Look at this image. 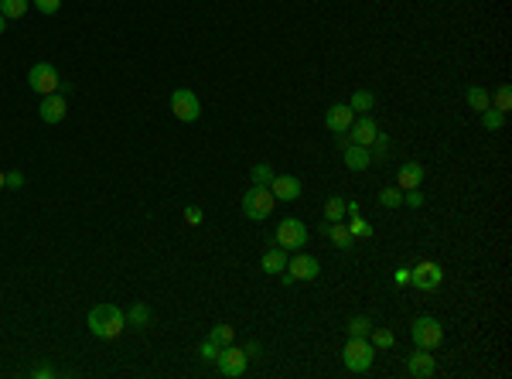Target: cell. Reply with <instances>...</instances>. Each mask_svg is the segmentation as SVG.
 Returning <instances> with one entry per match:
<instances>
[{
  "label": "cell",
  "mask_w": 512,
  "mask_h": 379,
  "mask_svg": "<svg viewBox=\"0 0 512 379\" xmlns=\"http://www.w3.org/2000/svg\"><path fill=\"white\" fill-rule=\"evenodd\" d=\"M86 325H89V332L103 339V342H113V339H120L123 335V328H127V315L116 308V304H96L89 318H86Z\"/></svg>",
  "instance_id": "1"
},
{
  "label": "cell",
  "mask_w": 512,
  "mask_h": 379,
  "mask_svg": "<svg viewBox=\"0 0 512 379\" xmlns=\"http://www.w3.org/2000/svg\"><path fill=\"white\" fill-rule=\"evenodd\" d=\"M273 191L270 185H253V188L243 195V216L246 219H266L270 212H273Z\"/></svg>",
  "instance_id": "2"
},
{
  "label": "cell",
  "mask_w": 512,
  "mask_h": 379,
  "mask_svg": "<svg viewBox=\"0 0 512 379\" xmlns=\"http://www.w3.org/2000/svg\"><path fill=\"white\" fill-rule=\"evenodd\" d=\"M342 355H345L349 373H366V369L372 366V359H376V348H372V342H366V339L349 335V342H345V348H342Z\"/></svg>",
  "instance_id": "3"
},
{
  "label": "cell",
  "mask_w": 512,
  "mask_h": 379,
  "mask_svg": "<svg viewBox=\"0 0 512 379\" xmlns=\"http://www.w3.org/2000/svg\"><path fill=\"white\" fill-rule=\"evenodd\" d=\"M410 335H414L416 348H437L444 342V328H441L437 318H416L410 325Z\"/></svg>",
  "instance_id": "4"
},
{
  "label": "cell",
  "mask_w": 512,
  "mask_h": 379,
  "mask_svg": "<svg viewBox=\"0 0 512 379\" xmlns=\"http://www.w3.org/2000/svg\"><path fill=\"white\" fill-rule=\"evenodd\" d=\"M59 72H55V65L48 62H34L31 68H28V86H31L34 93L48 96V93H59Z\"/></svg>",
  "instance_id": "5"
},
{
  "label": "cell",
  "mask_w": 512,
  "mask_h": 379,
  "mask_svg": "<svg viewBox=\"0 0 512 379\" xmlns=\"http://www.w3.org/2000/svg\"><path fill=\"white\" fill-rule=\"evenodd\" d=\"M171 113L181 120V124H195L202 117V103L192 89H174L171 93Z\"/></svg>",
  "instance_id": "6"
},
{
  "label": "cell",
  "mask_w": 512,
  "mask_h": 379,
  "mask_svg": "<svg viewBox=\"0 0 512 379\" xmlns=\"http://www.w3.org/2000/svg\"><path fill=\"white\" fill-rule=\"evenodd\" d=\"M304 243H308V225L301 219H294V216L280 219V225H277V246H284V250H301Z\"/></svg>",
  "instance_id": "7"
},
{
  "label": "cell",
  "mask_w": 512,
  "mask_h": 379,
  "mask_svg": "<svg viewBox=\"0 0 512 379\" xmlns=\"http://www.w3.org/2000/svg\"><path fill=\"white\" fill-rule=\"evenodd\" d=\"M321 274V263L308 253H297L287 263V274H284V284H294V281H315Z\"/></svg>",
  "instance_id": "8"
},
{
  "label": "cell",
  "mask_w": 512,
  "mask_h": 379,
  "mask_svg": "<svg viewBox=\"0 0 512 379\" xmlns=\"http://www.w3.org/2000/svg\"><path fill=\"white\" fill-rule=\"evenodd\" d=\"M219 376H225V379H239L243 373H246V352L243 348H232V345H225V348H219Z\"/></svg>",
  "instance_id": "9"
},
{
  "label": "cell",
  "mask_w": 512,
  "mask_h": 379,
  "mask_svg": "<svg viewBox=\"0 0 512 379\" xmlns=\"http://www.w3.org/2000/svg\"><path fill=\"white\" fill-rule=\"evenodd\" d=\"M441 281H444V270L434 260H423V263H416L414 270H410V284L420 287V290H437Z\"/></svg>",
  "instance_id": "10"
},
{
  "label": "cell",
  "mask_w": 512,
  "mask_h": 379,
  "mask_svg": "<svg viewBox=\"0 0 512 379\" xmlns=\"http://www.w3.org/2000/svg\"><path fill=\"white\" fill-rule=\"evenodd\" d=\"M324 124H328V130H335V133H345V130L355 124V110L349 103H335V106H328Z\"/></svg>",
  "instance_id": "11"
},
{
  "label": "cell",
  "mask_w": 512,
  "mask_h": 379,
  "mask_svg": "<svg viewBox=\"0 0 512 379\" xmlns=\"http://www.w3.org/2000/svg\"><path fill=\"white\" fill-rule=\"evenodd\" d=\"M65 113H68V103H65L62 93H48L41 99V120L45 124H62Z\"/></svg>",
  "instance_id": "12"
},
{
  "label": "cell",
  "mask_w": 512,
  "mask_h": 379,
  "mask_svg": "<svg viewBox=\"0 0 512 379\" xmlns=\"http://www.w3.org/2000/svg\"><path fill=\"white\" fill-rule=\"evenodd\" d=\"M270 191H273L277 202H294L301 195V178H294V174H273Z\"/></svg>",
  "instance_id": "13"
},
{
  "label": "cell",
  "mask_w": 512,
  "mask_h": 379,
  "mask_svg": "<svg viewBox=\"0 0 512 379\" xmlns=\"http://www.w3.org/2000/svg\"><path fill=\"white\" fill-rule=\"evenodd\" d=\"M318 232L321 236H324V239H331V243H335V246H338V250H352V232H349V225H342V222H321L318 225Z\"/></svg>",
  "instance_id": "14"
},
{
  "label": "cell",
  "mask_w": 512,
  "mask_h": 379,
  "mask_svg": "<svg viewBox=\"0 0 512 379\" xmlns=\"http://www.w3.org/2000/svg\"><path fill=\"white\" fill-rule=\"evenodd\" d=\"M434 369H437V362H434L430 348H416L414 355L407 359V373H410V376L427 379V376H434Z\"/></svg>",
  "instance_id": "15"
},
{
  "label": "cell",
  "mask_w": 512,
  "mask_h": 379,
  "mask_svg": "<svg viewBox=\"0 0 512 379\" xmlns=\"http://www.w3.org/2000/svg\"><path fill=\"white\" fill-rule=\"evenodd\" d=\"M423 181V164H416V161H410V164H403L400 168V174H396V185L403 191H410V188H416Z\"/></svg>",
  "instance_id": "16"
},
{
  "label": "cell",
  "mask_w": 512,
  "mask_h": 379,
  "mask_svg": "<svg viewBox=\"0 0 512 379\" xmlns=\"http://www.w3.org/2000/svg\"><path fill=\"white\" fill-rule=\"evenodd\" d=\"M342 151H345V164H349V171H366V168H369V151H366V147H362V144H345V147H342Z\"/></svg>",
  "instance_id": "17"
},
{
  "label": "cell",
  "mask_w": 512,
  "mask_h": 379,
  "mask_svg": "<svg viewBox=\"0 0 512 379\" xmlns=\"http://www.w3.org/2000/svg\"><path fill=\"white\" fill-rule=\"evenodd\" d=\"M376 133H379V126H376V120H372L369 113H362V120L355 124V144L369 147V144L376 140Z\"/></svg>",
  "instance_id": "18"
},
{
  "label": "cell",
  "mask_w": 512,
  "mask_h": 379,
  "mask_svg": "<svg viewBox=\"0 0 512 379\" xmlns=\"http://www.w3.org/2000/svg\"><path fill=\"white\" fill-rule=\"evenodd\" d=\"M259 267H263V274H280V270H287V256L280 250H270V253H263Z\"/></svg>",
  "instance_id": "19"
},
{
  "label": "cell",
  "mask_w": 512,
  "mask_h": 379,
  "mask_svg": "<svg viewBox=\"0 0 512 379\" xmlns=\"http://www.w3.org/2000/svg\"><path fill=\"white\" fill-rule=\"evenodd\" d=\"M0 14L7 21H17V17L28 14V0H0Z\"/></svg>",
  "instance_id": "20"
},
{
  "label": "cell",
  "mask_w": 512,
  "mask_h": 379,
  "mask_svg": "<svg viewBox=\"0 0 512 379\" xmlns=\"http://www.w3.org/2000/svg\"><path fill=\"white\" fill-rule=\"evenodd\" d=\"M127 321L133 325V328H147V325H151V308L137 301V304H133V308L127 311Z\"/></svg>",
  "instance_id": "21"
},
{
  "label": "cell",
  "mask_w": 512,
  "mask_h": 379,
  "mask_svg": "<svg viewBox=\"0 0 512 379\" xmlns=\"http://www.w3.org/2000/svg\"><path fill=\"white\" fill-rule=\"evenodd\" d=\"M349 106H352L355 113H369V110L376 106V96L369 93V89H355V96H352V103H349Z\"/></svg>",
  "instance_id": "22"
},
{
  "label": "cell",
  "mask_w": 512,
  "mask_h": 379,
  "mask_svg": "<svg viewBox=\"0 0 512 379\" xmlns=\"http://www.w3.org/2000/svg\"><path fill=\"white\" fill-rule=\"evenodd\" d=\"M324 219L328 222L345 219V198H328V202H324Z\"/></svg>",
  "instance_id": "23"
},
{
  "label": "cell",
  "mask_w": 512,
  "mask_h": 379,
  "mask_svg": "<svg viewBox=\"0 0 512 379\" xmlns=\"http://www.w3.org/2000/svg\"><path fill=\"white\" fill-rule=\"evenodd\" d=\"M369 335H372V348H393L396 345V335H393L389 328H372Z\"/></svg>",
  "instance_id": "24"
},
{
  "label": "cell",
  "mask_w": 512,
  "mask_h": 379,
  "mask_svg": "<svg viewBox=\"0 0 512 379\" xmlns=\"http://www.w3.org/2000/svg\"><path fill=\"white\" fill-rule=\"evenodd\" d=\"M481 124H485V130H502V124H506V113H499V110H481Z\"/></svg>",
  "instance_id": "25"
},
{
  "label": "cell",
  "mask_w": 512,
  "mask_h": 379,
  "mask_svg": "<svg viewBox=\"0 0 512 379\" xmlns=\"http://www.w3.org/2000/svg\"><path fill=\"white\" fill-rule=\"evenodd\" d=\"M349 232H352V239H369L372 236V225L366 219H359V216H352L349 219Z\"/></svg>",
  "instance_id": "26"
},
{
  "label": "cell",
  "mask_w": 512,
  "mask_h": 379,
  "mask_svg": "<svg viewBox=\"0 0 512 379\" xmlns=\"http://www.w3.org/2000/svg\"><path fill=\"white\" fill-rule=\"evenodd\" d=\"M209 339H212V342H216L219 348L232 345V328H229V325H216V328L209 332Z\"/></svg>",
  "instance_id": "27"
},
{
  "label": "cell",
  "mask_w": 512,
  "mask_h": 379,
  "mask_svg": "<svg viewBox=\"0 0 512 379\" xmlns=\"http://www.w3.org/2000/svg\"><path fill=\"white\" fill-rule=\"evenodd\" d=\"M468 103H472V106H475V110H488V106H492V99H488V93H485V89H481V86H472V89H468Z\"/></svg>",
  "instance_id": "28"
},
{
  "label": "cell",
  "mask_w": 512,
  "mask_h": 379,
  "mask_svg": "<svg viewBox=\"0 0 512 379\" xmlns=\"http://www.w3.org/2000/svg\"><path fill=\"white\" fill-rule=\"evenodd\" d=\"M379 205H386V209L403 205V188H383L379 191Z\"/></svg>",
  "instance_id": "29"
},
{
  "label": "cell",
  "mask_w": 512,
  "mask_h": 379,
  "mask_svg": "<svg viewBox=\"0 0 512 379\" xmlns=\"http://www.w3.org/2000/svg\"><path fill=\"white\" fill-rule=\"evenodd\" d=\"M250 178H253V185H270L273 181V171H270V164H253Z\"/></svg>",
  "instance_id": "30"
},
{
  "label": "cell",
  "mask_w": 512,
  "mask_h": 379,
  "mask_svg": "<svg viewBox=\"0 0 512 379\" xmlns=\"http://www.w3.org/2000/svg\"><path fill=\"white\" fill-rule=\"evenodd\" d=\"M369 332H372L369 318H352V321H349V335H355V339H366Z\"/></svg>",
  "instance_id": "31"
},
{
  "label": "cell",
  "mask_w": 512,
  "mask_h": 379,
  "mask_svg": "<svg viewBox=\"0 0 512 379\" xmlns=\"http://www.w3.org/2000/svg\"><path fill=\"white\" fill-rule=\"evenodd\" d=\"M509 106H512V89H509V86H499V93H495V106H492V110L506 113Z\"/></svg>",
  "instance_id": "32"
},
{
  "label": "cell",
  "mask_w": 512,
  "mask_h": 379,
  "mask_svg": "<svg viewBox=\"0 0 512 379\" xmlns=\"http://www.w3.org/2000/svg\"><path fill=\"white\" fill-rule=\"evenodd\" d=\"M198 355H202L205 362H216V359H219V345H216L212 339H205V342H202V348H198Z\"/></svg>",
  "instance_id": "33"
},
{
  "label": "cell",
  "mask_w": 512,
  "mask_h": 379,
  "mask_svg": "<svg viewBox=\"0 0 512 379\" xmlns=\"http://www.w3.org/2000/svg\"><path fill=\"white\" fill-rule=\"evenodd\" d=\"M34 7H38L41 14H59V7H62V0H34Z\"/></svg>",
  "instance_id": "34"
},
{
  "label": "cell",
  "mask_w": 512,
  "mask_h": 379,
  "mask_svg": "<svg viewBox=\"0 0 512 379\" xmlns=\"http://www.w3.org/2000/svg\"><path fill=\"white\" fill-rule=\"evenodd\" d=\"M3 185H7V188H21V185H24V174H21V171H7V174H3Z\"/></svg>",
  "instance_id": "35"
},
{
  "label": "cell",
  "mask_w": 512,
  "mask_h": 379,
  "mask_svg": "<svg viewBox=\"0 0 512 379\" xmlns=\"http://www.w3.org/2000/svg\"><path fill=\"white\" fill-rule=\"evenodd\" d=\"M185 222H188V225H202V209H198V205H188V209H185Z\"/></svg>",
  "instance_id": "36"
},
{
  "label": "cell",
  "mask_w": 512,
  "mask_h": 379,
  "mask_svg": "<svg viewBox=\"0 0 512 379\" xmlns=\"http://www.w3.org/2000/svg\"><path fill=\"white\" fill-rule=\"evenodd\" d=\"M403 202H410L414 209H420V205H423V195H420V191H416V188H410V191H407V195H403Z\"/></svg>",
  "instance_id": "37"
},
{
  "label": "cell",
  "mask_w": 512,
  "mask_h": 379,
  "mask_svg": "<svg viewBox=\"0 0 512 379\" xmlns=\"http://www.w3.org/2000/svg\"><path fill=\"white\" fill-rule=\"evenodd\" d=\"M393 281H396V284H407V281H410V270H407V267H400V270L393 274Z\"/></svg>",
  "instance_id": "38"
},
{
  "label": "cell",
  "mask_w": 512,
  "mask_h": 379,
  "mask_svg": "<svg viewBox=\"0 0 512 379\" xmlns=\"http://www.w3.org/2000/svg\"><path fill=\"white\" fill-rule=\"evenodd\" d=\"M34 376H38V379H48V376H55V369H48V366H41V369H34Z\"/></svg>",
  "instance_id": "39"
},
{
  "label": "cell",
  "mask_w": 512,
  "mask_h": 379,
  "mask_svg": "<svg viewBox=\"0 0 512 379\" xmlns=\"http://www.w3.org/2000/svg\"><path fill=\"white\" fill-rule=\"evenodd\" d=\"M243 352H246V359H253V355H259V345H256V342H250V345L243 348Z\"/></svg>",
  "instance_id": "40"
},
{
  "label": "cell",
  "mask_w": 512,
  "mask_h": 379,
  "mask_svg": "<svg viewBox=\"0 0 512 379\" xmlns=\"http://www.w3.org/2000/svg\"><path fill=\"white\" fill-rule=\"evenodd\" d=\"M3 28H7V17H3V14H0V34H3Z\"/></svg>",
  "instance_id": "41"
},
{
  "label": "cell",
  "mask_w": 512,
  "mask_h": 379,
  "mask_svg": "<svg viewBox=\"0 0 512 379\" xmlns=\"http://www.w3.org/2000/svg\"><path fill=\"white\" fill-rule=\"evenodd\" d=\"M0 188H3V171H0Z\"/></svg>",
  "instance_id": "42"
}]
</instances>
